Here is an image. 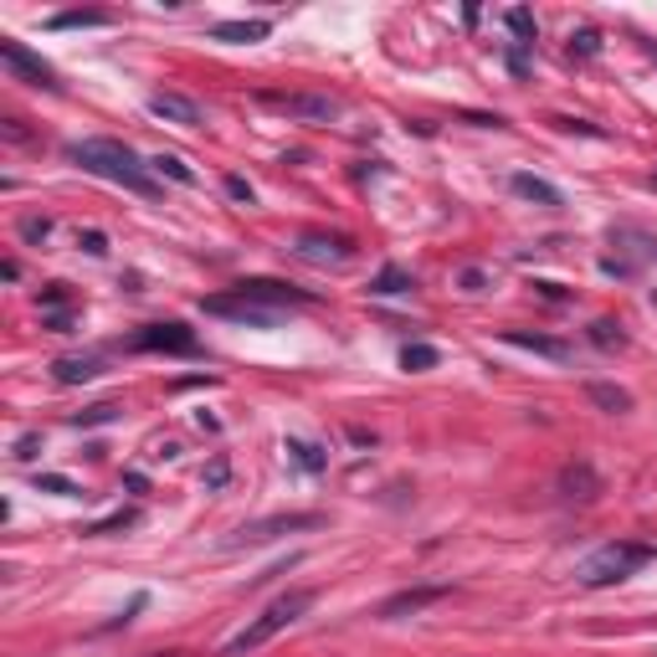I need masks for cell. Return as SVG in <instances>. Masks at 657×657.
<instances>
[{"label": "cell", "instance_id": "7", "mask_svg": "<svg viewBox=\"0 0 657 657\" xmlns=\"http://www.w3.org/2000/svg\"><path fill=\"white\" fill-rule=\"evenodd\" d=\"M293 253L304 257V262H314V268H344L354 257V247L344 242V236H324V232H304L298 236V247Z\"/></svg>", "mask_w": 657, "mask_h": 657}, {"label": "cell", "instance_id": "1", "mask_svg": "<svg viewBox=\"0 0 657 657\" xmlns=\"http://www.w3.org/2000/svg\"><path fill=\"white\" fill-rule=\"evenodd\" d=\"M68 160L72 165H83L87 175H98V180H108V186H124L134 190V196H154V169L139 160L124 139H78V144H68Z\"/></svg>", "mask_w": 657, "mask_h": 657}, {"label": "cell", "instance_id": "13", "mask_svg": "<svg viewBox=\"0 0 657 657\" xmlns=\"http://www.w3.org/2000/svg\"><path fill=\"white\" fill-rule=\"evenodd\" d=\"M98 354H62L57 365H51V375H57V386H87L93 375H98Z\"/></svg>", "mask_w": 657, "mask_h": 657}, {"label": "cell", "instance_id": "3", "mask_svg": "<svg viewBox=\"0 0 657 657\" xmlns=\"http://www.w3.org/2000/svg\"><path fill=\"white\" fill-rule=\"evenodd\" d=\"M308 607H314V590H288V596H278V601H272L247 632H236V637L226 642V657H242V653H253V647H262V642H272L283 626L298 622Z\"/></svg>", "mask_w": 657, "mask_h": 657}, {"label": "cell", "instance_id": "2", "mask_svg": "<svg viewBox=\"0 0 657 657\" xmlns=\"http://www.w3.org/2000/svg\"><path fill=\"white\" fill-rule=\"evenodd\" d=\"M653 560V544H632V540H611L601 544L596 555H586L580 565H575V580L580 586H617V580H626V575H637L642 565Z\"/></svg>", "mask_w": 657, "mask_h": 657}, {"label": "cell", "instance_id": "6", "mask_svg": "<svg viewBox=\"0 0 657 657\" xmlns=\"http://www.w3.org/2000/svg\"><path fill=\"white\" fill-rule=\"evenodd\" d=\"M206 314H216V319H232V324H247V329H272L278 324V314L262 304H253V298H242V293H226V298H206Z\"/></svg>", "mask_w": 657, "mask_h": 657}, {"label": "cell", "instance_id": "34", "mask_svg": "<svg viewBox=\"0 0 657 657\" xmlns=\"http://www.w3.org/2000/svg\"><path fill=\"white\" fill-rule=\"evenodd\" d=\"M21 232H26V236H47V232H51V221H26Z\"/></svg>", "mask_w": 657, "mask_h": 657}, {"label": "cell", "instance_id": "18", "mask_svg": "<svg viewBox=\"0 0 657 657\" xmlns=\"http://www.w3.org/2000/svg\"><path fill=\"white\" fill-rule=\"evenodd\" d=\"M411 272H401V268H380V278L371 283V293L375 298H401V293H411Z\"/></svg>", "mask_w": 657, "mask_h": 657}, {"label": "cell", "instance_id": "9", "mask_svg": "<svg viewBox=\"0 0 657 657\" xmlns=\"http://www.w3.org/2000/svg\"><path fill=\"white\" fill-rule=\"evenodd\" d=\"M236 293L253 298V304H262V308H272V314H278V308H293V304H308V293L272 283V278H247V283H236Z\"/></svg>", "mask_w": 657, "mask_h": 657}, {"label": "cell", "instance_id": "24", "mask_svg": "<svg viewBox=\"0 0 657 657\" xmlns=\"http://www.w3.org/2000/svg\"><path fill=\"white\" fill-rule=\"evenodd\" d=\"M288 453H293V462H298V468H308V472L324 468V453L314 447V442H298V437H293V442H288Z\"/></svg>", "mask_w": 657, "mask_h": 657}, {"label": "cell", "instance_id": "25", "mask_svg": "<svg viewBox=\"0 0 657 657\" xmlns=\"http://www.w3.org/2000/svg\"><path fill=\"white\" fill-rule=\"evenodd\" d=\"M596 51H601V32H596V26L571 32V57H596Z\"/></svg>", "mask_w": 657, "mask_h": 657}, {"label": "cell", "instance_id": "30", "mask_svg": "<svg viewBox=\"0 0 657 657\" xmlns=\"http://www.w3.org/2000/svg\"><path fill=\"white\" fill-rule=\"evenodd\" d=\"M226 196H232V201H247V206H253V186H247L242 175H232V180H226Z\"/></svg>", "mask_w": 657, "mask_h": 657}, {"label": "cell", "instance_id": "20", "mask_svg": "<svg viewBox=\"0 0 657 657\" xmlns=\"http://www.w3.org/2000/svg\"><path fill=\"white\" fill-rule=\"evenodd\" d=\"M442 590L432 586V590H406V596H396V601H386V607H380V617H401V611H422L426 601H437Z\"/></svg>", "mask_w": 657, "mask_h": 657}, {"label": "cell", "instance_id": "17", "mask_svg": "<svg viewBox=\"0 0 657 657\" xmlns=\"http://www.w3.org/2000/svg\"><path fill=\"white\" fill-rule=\"evenodd\" d=\"M586 396H590L596 406H601V411H611V417H622V411H632V396H626L622 386H607V380H590Z\"/></svg>", "mask_w": 657, "mask_h": 657}, {"label": "cell", "instance_id": "11", "mask_svg": "<svg viewBox=\"0 0 657 657\" xmlns=\"http://www.w3.org/2000/svg\"><path fill=\"white\" fill-rule=\"evenodd\" d=\"M150 114L165 118V124H180V129H196V124H201V103L186 98V93H154Z\"/></svg>", "mask_w": 657, "mask_h": 657}, {"label": "cell", "instance_id": "8", "mask_svg": "<svg viewBox=\"0 0 657 657\" xmlns=\"http://www.w3.org/2000/svg\"><path fill=\"white\" fill-rule=\"evenodd\" d=\"M0 62H5L11 72H16V78H26L32 87H62V83H57V72H51L47 62L36 57V51H26L21 42H11V36L0 42Z\"/></svg>", "mask_w": 657, "mask_h": 657}, {"label": "cell", "instance_id": "5", "mask_svg": "<svg viewBox=\"0 0 657 657\" xmlns=\"http://www.w3.org/2000/svg\"><path fill=\"white\" fill-rule=\"evenodd\" d=\"M268 103L293 118H304V124H329V118H339V98H329V93H268Z\"/></svg>", "mask_w": 657, "mask_h": 657}, {"label": "cell", "instance_id": "4", "mask_svg": "<svg viewBox=\"0 0 657 657\" xmlns=\"http://www.w3.org/2000/svg\"><path fill=\"white\" fill-rule=\"evenodd\" d=\"M134 350H154V354H196L201 339L190 335L186 324H144L134 335Z\"/></svg>", "mask_w": 657, "mask_h": 657}, {"label": "cell", "instance_id": "15", "mask_svg": "<svg viewBox=\"0 0 657 657\" xmlns=\"http://www.w3.org/2000/svg\"><path fill=\"white\" fill-rule=\"evenodd\" d=\"M508 186H514V196H524V201H535V206H560V190L550 180H540V175H529V169H519Z\"/></svg>", "mask_w": 657, "mask_h": 657}, {"label": "cell", "instance_id": "12", "mask_svg": "<svg viewBox=\"0 0 657 657\" xmlns=\"http://www.w3.org/2000/svg\"><path fill=\"white\" fill-rule=\"evenodd\" d=\"M601 493V478L590 472V462H571V468L560 472V498H571V504H590Z\"/></svg>", "mask_w": 657, "mask_h": 657}, {"label": "cell", "instance_id": "16", "mask_svg": "<svg viewBox=\"0 0 657 657\" xmlns=\"http://www.w3.org/2000/svg\"><path fill=\"white\" fill-rule=\"evenodd\" d=\"M508 344H519V350H535V354H550V360H571V344H560V339H544V335H524V329H508Z\"/></svg>", "mask_w": 657, "mask_h": 657}, {"label": "cell", "instance_id": "32", "mask_svg": "<svg viewBox=\"0 0 657 657\" xmlns=\"http://www.w3.org/2000/svg\"><path fill=\"white\" fill-rule=\"evenodd\" d=\"M462 288H468V293H483V288H489V278H483L478 268H468V272H462Z\"/></svg>", "mask_w": 657, "mask_h": 657}, {"label": "cell", "instance_id": "33", "mask_svg": "<svg viewBox=\"0 0 657 657\" xmlns=\"http://www.w3.org/2000/svg\"><path fill=\"white\" fill-rule=\"evenodd\" d=\"M78 242H83V247H87V253H93V257H103V253H108V247H103V236H98V232H83V236H78Z\"/></svg>", "mask_w": 657, "mask_h": 657}, {"label": "cell", "instance_id": "10", "mask_svg": "<svg viewBox=\"0 0 657 657\" xmlns=\"http://www.w3.org/2000/svg\"><path fill=\"white\" fill-rule=\"evenodd\" d=\"M319 514H278V519H257V524H242L226 544H247V540H272V535H283V529H314Z\"/></svg>", "mask_w": 657, "mask_h": 657}, {"label": "cell", "instance_id": "29", "mask_svg": "<svg viewBox=\"0 0 657 657\" xmlns=\"http://www.w3.org/2000/svg\"><path fill=\"white\" fill-rule=\"evenodd\" d=\"M36 447H42V432H26V437L16 442V457H21V462H32Z\"/></svg>", "mask_w": 657, "mask_h": 657}, {"label": "cell", "instance_id": "26", "mask_svg": "<svg viewBox=\"0 0 657 657\" xmlns=\"http://www.w3.org/2000/svg\"><path fill=\"white\" fill-rule=\"evenodd\" d=\"M590 339H596V344H601V350H617V344H622V324H611V319H596L590 324Z\"/></svg>", "mask_w": 657, "mask_h": 657}, {"label": "cell", "instance_id": "19", "mask_svg": "<svg viewBox=\"0 0 657 657\" xmlns=\"http://www.w3.org/2000/svg\"><path fill=\"white\" fill-rule=\"evenodd\" d=\"M150 169H154V175H169L175 186H196V169H190L180 154H154Z\"/></svg>", "mask_w": 657, "mask_h": 657}, {"label": "cell", "instance_id": "14", "mask_svg": "<svg viewBox=\"0 0 657 657\" xmlns=\"http://www.w3.org/2000/svg\"><path fill=\"white\" fill-rule=\"evenodd\" d=\"M272 26L268 21H221L211 26V42H232V47H247V42H262Z\"/></svg>", "mask_w": 657, "mask_h": 657}, {"label": "cell", "instance_id": "21", "mask_svg": "<svg viewBox=\"0 0 657 657\" xmlns=\"http://www.w3.org/2000/svg\"><path fill=\"white\" fill-rule=\"evenodd\" d=\"M51 32H78V26H108V16L103 11H62V16L47 21Z\"/></svg>", "mask_w": 657, "mask_h": 657}, {"label": "cell", "instance_id": "28", "mask_svg": "<svg viewBox=\"0 0 657 657\" xmlns=\"http://www.w3.org/2000/svg\"><path fill=\"white\" fill-rule=\"evenodd\" d=\"M114 417H118V406H93L83 417H72V426H103V422H114Z\"/></svg>", "mask_w": 657, "mask_h": 657}, {"label": "cell", "instance_id": "31", "mask_svg": "<svg viewBox=\"0 0 657 657\" xmlns=\"http://www.w3.org/2000/svg\"><path fill=\"white\" fill-rule=\"evenodd\" d=\"M226 457H216V462H211V472H206V489H221V483H226Z\"/></svg>", "mask_w": 657, "mask_h": 657}, {"label": "cell", "instance_id": "27", "mask_svg": "<svg viewBox=\"0 0 657 657\" xmlns=\"http://www.w3.org/2000/svg\"><path fill=\"white\" fill-rule=\"evenodd\" d=\"M36 489H47V493H62V498H72V493H78V483H72V478H62V472H47V478H36Z\"/></svg>", "mask_w": 657, "mask_h": 657}, {"label": "cell", "instance_id": "23", "mask_svg": "<svg viewBox=\"0 0 657 657\" xmlns=\"http://www.w3.org/2000/svg\"><path fill=\"white\" fill-rule=\"evenodd\" d=\"M401 365L406 371H432V365H437V350H432V344H406Z\"/></svg>", "mask_w": 657, "mask_h": 657}, {"label": "cell", "instance_id": "22", "mask_svg": "<svg viewBox=\"0 0 657 657\" xmlns=\"http://www.w3.org/2000/svg\"><path fill=\"white\" fill-rule=\"evenodd\" d=\"M504 21H508V32L519 36V47H535V36H540V26H535V16H529L524 5H514V11H504Z\"/></svg>", "mask_w": 657, "mask_h": 657}]
</instances>
